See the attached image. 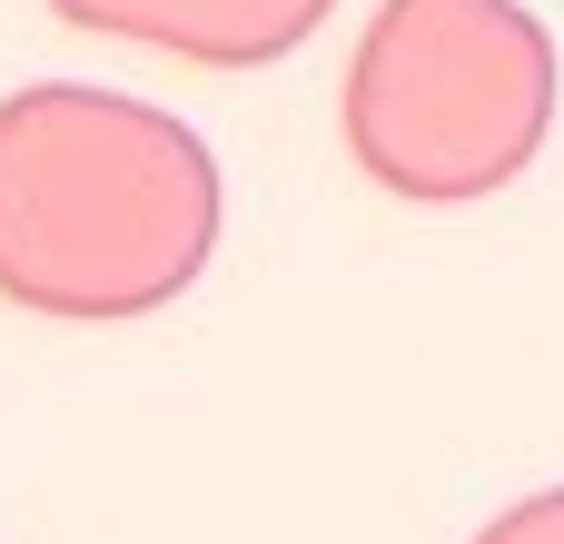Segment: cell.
Masks as SVG:
<instances>
[{
	"instance_id": "1",
	"label": "cell",
	"mask_w": 564,
	"mask_h": 544,
	"mask_svg": "<svg viewBox=\"0 0 564 544\" xmlns=\"http://www.w3.org/2000/svg\"><path fill=\"white\" fill-rule=\"evenodd\" d=\"M218 248V159L159 99L30 79L0 99V297L119 327L188 297Z\"/></svg>"
},
{
	"instance_id": "2",
	"label": "cell",
	"mask_w": 564,
	"mask_h": 544,
	"mask_svg": "<svg viewBox=\"0 0 564 544\" xmlns=\"http://www.w3.org/2000/svg\"><path fill=\"white\" fill-rule=\"evenodd\" d=\"M50 10L89 40H139V50H169V59L248 69V59H278L327 0H50Z\"/></svg>"
}]
</instances>
